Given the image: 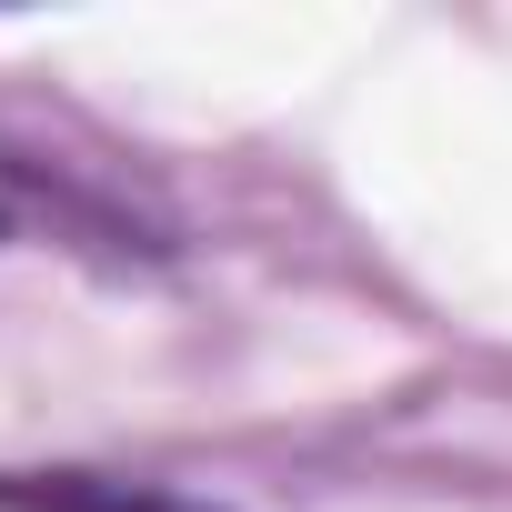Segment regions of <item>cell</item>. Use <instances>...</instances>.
Here are the masks:
<instances>
[{"instance_id": "cell-1", "label": "cell", "mask_w": 512, "mask_h": 512, "mask_svg": "<svg viewBox=\"0 0 512 512\" xmlns=\"http://www.w3.org/2000/svg\"><path fill=\"white\" fill-rule=\"evenodd\" d=\"M0 241L21 251H81V262H151L161 231L111 201L101 181H81L71 161H41L21 141H0Z\"/></svg>"}, {"instance_id": "cell-2", "label": "cell", "mask_w": 512, "mask_h": 512, "mask_svg": "<svg viewBox=\"0 0 512 512\" xmlns=\"http://www.w3.org/2000/svg\"><path fill=\"white\" fill-rule=\"evenodd\" d=\"M0 512H221V502L121 472H0Z\"/></svg>"}]
</instances>
